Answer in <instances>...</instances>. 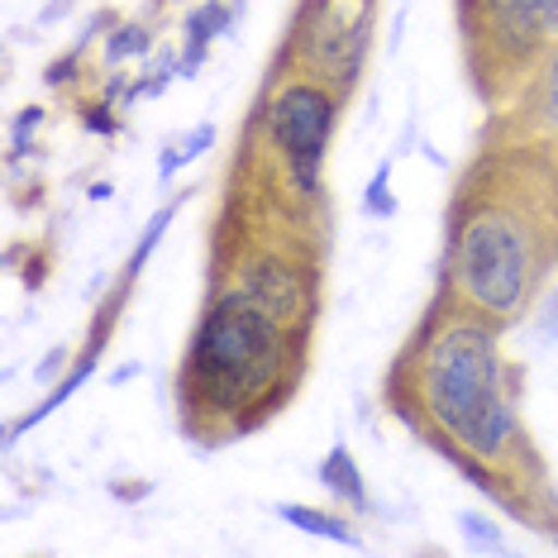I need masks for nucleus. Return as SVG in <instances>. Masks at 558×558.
<instances>
[{
  "label": "nucleus",
  "mask_w": 558,
  "mask_h": 558,
  "mask_svg": "<svg viewBox=\"0 0 558 558\" xmlns=\"http://www.w3.org/2000/svg\"><path fill=\"white\" fill-rule=\"evenodd\" d=\"M535 116L544 120V130L558 134V48L544 58L539 82H535Z\"/></svg>",
  "instance_id": "nucleus-12"
},
{
  "label": "nucleus",
  "mask_w": 558,
  "mask_h": 558,
  "mask_svg": "<svg viewBox=\"0 0 558 558\" xmlns=\"http://www.w3.org/2000/svg\"><path fill=\"white\" fill-rule=\"evenodd\" d=\"M329 134H335V96L320 82H291L277 92L268 110V138L277 154L287 158L291 182L306 196H315V186H320Z\"/></svg>",
  "instance_id": "nucleus-4"
},
{
  "label": "nucleus",
  "mask_w": 558,
  "mask_h": 558,
  "mask_svg": "<svg viewBox=\"0 0 558 558\" xmlns=\"http://www.w3.org/2000/svg\"><path fill=\"white\" fill-rule=\"evenodd\" d=\"M210 144H215V124H196V130L182 138V144L162 154V168H158V177H162V182H168V177H177V172H182V168H186V162H192V158H201V154H206Z\"/></svg>",
  "instance_id": "nucleus-11"
},
{
  "label": "nucleus",
  "mask_w": 558,
  "mask_h": 558,
  "mask_svg": "<svg viewBox=\"0 0 558 558\" xmlns=\"http://www.w3.org/2000/svg\"><path fill=\"white\" fill-rule=\"evenodd\" d=\"M415 397L421 415L439 429L444 453L492 497V473H482L473 459L506 463L520 449V425L501 383L497 335L487 315H449L429 329L415 363Z\"/></svg>",
  "instance_id": "nucleus-1"
},
{
  "label": "nucleus",
  "mask_w": 558,
  "mask_h": 558,
  "mask_svg": "<svg viewBox=\"0 0 558 558\" xmlns=\"http://www.w3.org/2000/svg\"><path fill=\"white\" fill-rule=\"evenodd\" d=\"M244 296L258 301L272 320L291 325L301 315V306H306V282H301V272L291 268V263L263 258V263H253L248 277H244Z\"/></svg>",
  "instance_id": "nucleus-7"
},
{
  "label": "nucleus",
  "mask_w": 558,
  "mask_h": 558,
  "mask_svg": "<svg viewBox=\"0 0 558 558\" xmlns=\"http://www.w3.org/2000/svg\"><path fill=\"white\" fill-rule=\"evenodd\" d=\"M39 120H44V106H29V110H20V120H15V134H10V158H24V148H29V134L39 130Z\"/></svg>",
  "instance_id": "nucleus-16"
},
{
  "label": "nucleus",
  "mask_w": 558,
  "mask_h": 558,
  "mask_svg": "<svg viewBox=\"0 0 558 558\" xmlns=\"http://www.w3.org/2000/svg\"><path fill=\"white\" fill-rule=\"evenodd\" d=\"M230 29V10L220 5V0H206V5H196L192 15H186V44H182V72L192 77V72L206 62V48L215 34Z\"/></svg>",
  "instance_id": "nucleus-8"
},
{
  "label": "nucleus",
  "mask_w": 558,
  "mask_h": 558,
  "mask_svg": "<svg viewBox=\"0 0 558 558\" xmlns=\"http://www.w3.org/2000/svg\"><path fill=\"white\" fill-rule=\"evenodd\" d=\"M154 48V29H144V24H124L106 39V68H120L124 58H138Z\"/></svg>",
  "instance_id": "nucleus-13"
},
{
  "label": "nucleus",
  "mask_w": 558,
  "mask_h": 558,
  "mask_svg": "<svg viewBox=\"0 0 558 558\" xmlns=\"http://www.w3.org/2000/svg\"><path fill=\"white\" fill-rule=\"evenodd\" d=\"M320 482L335 497H344L353 511H367V492H363V473H359V463H353V453L344 449V444H335V449L325 453V463H320Z\"/></svg>",
  "instance_id": "nucleus-9"
},
{
  "label": "nucleus",
  "mask_w": 558,
  "mask_h": 558,
  "mask_svg": "<svg viewBox=\"0 0 558 558\" xmlns=\"http://www.w3.org/2000/svg\"><path fill=\"white\" fill-rule=\"evenodd\" d=\"M172 210H177V206H168V210H158V215H154V225H148V234L138 239V248H134V258H130V277H134L138 268H144V263H148V253L158 248V239H162V230H168Z\"/></svg>",
  "instance_id": "nucleus-15"
},
{
  "label": "nucleus",
  "mask_w": 558,
  "mask_h": 558,
  "mask_svg": "<svg viewBox=\"0 0 558 558\" xmlns=\"http://www.w3.org/2000/svg\"><path fill=\"white\" fill-rule=\"evenodd\" d=\"M82 124H86V130H92V134H116V130H120V120L110 116V106H106V100H96V106H86V110H82Z\"/></svg>",
  "instance_id": "nucleus-18"
},
{
  "label": "nucleus",
  "mask_w": 558,
  "mask_h": 558,
  "mask_svg": "<svg viewBox=\"0 0 558 558\" xmlns=\"http://www.w3.org/2000/svg\"><path fill=\"white\" fill-rule=\"evenodd\" d=\"M453 282L463 301L487 320H511L530 301L549 248H544L539 220L506 201H477L459 215L453 230Z\"/></svg>",
  "instance_id": "nucleus-2"
},
{
  "label": "nucleus",
  "mask_w": 558,
  "mask_h": 558,
  "mask_svg": "<svg viewBox=\"0 0 558 558\" xmlns=\"http://www.w3.org/2000/svg\"><path fill=\"white\" fill-rule=\"evenodd\" d=\"M277 515L287 520V525L306 530V535H325L335 544H349V549H359V535L349 530L344 515H329V511H315V506H277Z\"/></svg>",
  "instance_id": "nucleus-10"
},
{
  "label": "nucleus",
  "mask_w": 558,
  "mask_h": 558,
  "mask_svg": "<svg viewBox=\"0 0 558 558\" xmlns=\"http://www.w3.org/2000/svg\"><path fill=\"white\" fill-rule=\"evenodd\" d=\"M459 525H463V535L473 539L477 549H497V544H501L497 525H492V520H482V515H473V511H463V515H459Z\"/></svg>",
  "instance_id": "nucleus-17"
},
{
  "label": "nucleus",
  "mask_w": 558,
  "mask_h": 558,
  "mask_svg": "<svg viewBox=\"0 0 558 558\" xmlns=\"http://www.w3.org/2000/svg\"><path fill=\"white\" fill-rule=\"evenodd\" d=\"M367 210L373 215H397V196H391V162H383V168L373 172V182H367Z\"/></svg>",
  "instance_id": "nucleus-14"
},
{
  "label": "nucleus",
  "mask_w": 558,
  "mask_h": 558,
  "mask_svg": "<svg viewBox=\"0 0 558 558\" xmlns=\"http://www.w3.org/2000/svg\"><path fill=\"white\" fill-rule=\"evenodd\" d=\"M482 29L497 53H535L544 39H558V0H477Z\"/></svg>",
  "instance_id": "nucleus-6"
},
{
  "label": "nucleus",
  "mask_w": 558,
  "mask_h": 558,
  "mask_svg": "<svg viewBox=\"0 0 558 558\" xmlns=\"http://www.w3.org/2000/svg\"><path fill=\"white\" fill-rule=\"evenodd\" d=\"M287 367V335L258 301L225 296L201 320L192 353H186V387L206 411H239L272 387Z\"/></svg>",
  "instance_id": "nucleus-3"
},
{
  "label": "nucleus",
  "mask_w": 558,
  "mask_h": 558,
  "mask_svg": "<svg viewBox=\"0 0 558 558\" xmlns=\"http://www.w3.org/2000/svg\"><path fill=\"white\" fill-rule=\"evenodd\" d=\"M68 77H77V48H72V53H62L53 68H48V86H62Z\"/></svg>",
  "instance_id": "nucleus-19"
},
{
  "label": "nucleus",
  "mask_w": 558,
  "mask_h": 558,
  "mask_svg": "<svg viewBox=\"0 0 558 558\" xmlns=\"http://www.w3.org/2000/svg\"><path fill=\"white\" fill-rule=\"evenodd\" d=\"M367 48V0L344 10V0H320L315 15L306 20V58L315 77L325 82H353Z\"/></svg>",
  "instance_id": "nucleus-5"
},
{
  "label": "nucleus",
  "mask_w": 558,
  "mask_h": 558,
  "mask_svg": "<svg viewBox=\"0 0 558 558\" xmlns=\"http://www.w3.org/2000/svg\"><path fill=\"white\" fill-rule=\"evenodd\" d=\"M110 492H116L120 501H138V497H148V482H116Z\"/></svg>",
  "instance_id": "nucleus-20"
}]
</instances>
